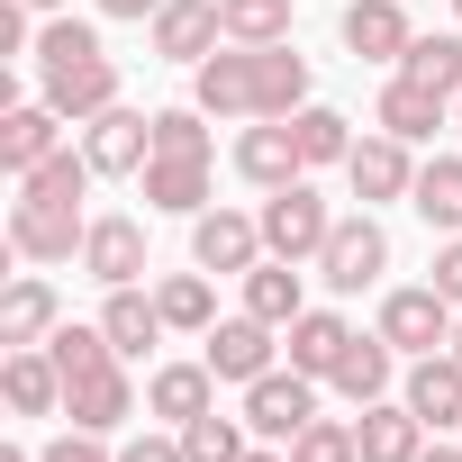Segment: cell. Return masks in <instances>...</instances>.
<instances>
[{
    "instance_id": "1",
    "label": "cell",
    "mask_w": 462,
    "mask_h": 462,
    "mask_svg": "<svg viewBox=\"0 0 462 462\" xmlns=\"http://www.w3.org/2000/svg\"><path fill=\"white\" fill-rule=\"evenodd\" d=\"M28 55H37V100L55 118L91 127L100 109H118V64H109V46H100L91 19H46Z\"/></svg>"
},
{
    "instance_id": "2",
    "label": "cell",
    "mask_w": 462,
    "mask_h": 462,
    "mask_svg": "<svg viewBox=\"0 0 462 462\" xmlns=\"http://www.w3.org/2000/svg\"><path fill=\"white\" fill-rule=\"evenodd\" d=\"M82 236H91L82 199H55V190H19L10 199V254L19 263H73Z\"/></svg>"
},
{
    "instance_id": "3",
    "label": "cell",
    "mask_w": 462,
    "mask_h": 462,
    "mask_svg": "<svg viewBox=\"0 0 462 462\" xmlns=\"http://www.w3.org/2000/svg\"><path fill=\"white\" fill-rule=\"evenodd\" d=\"M263 254H282V263H318L327 254V236H336V208L309 190V172L300 181H282V190H263Z\"/></svg>"
},
{
    "instance_id": "4",
    "label": "cell",
    "mask_w": 462,
    "mask_h": 462,
    "mask_svg": "<svg viewBox=\"0 0 462 462\" xmlns=\"http://www.w3.org/2000/svg\"><path fill=\"white\" fill-rule=\"evenodd\" d=\"M453 318H462V309H453V300H444L435 282L381 291V336H390V345H399L408 363H417V354H444V345H453Z\"/></svg>"
},
{
    "instance_id": "5",
    "label": "cell",
    "mask_w": 462,
    "mask_h": 462,
    "mask_svg": "<svg viewBox=\"0 0 462 462\" xmlns=\"http://www.w3.org/2000/svg\"><path fill=\"white\" fill-rule=\"evenodd\" d=\"M390 273V236H381V217L363 208V217H336V236H327V254H318V282L336 291V300H354V291H372Z\"/></svg>"
},
{
    "instance_id": "6",
    "label": "cell",
    "mask_w": 462,
    "mask_h": 462,
    "mask_svg": "<svg viewBox=\"0 0 462 462\" xmlns=\"http://www.w3.org/2000/svg\"><path fill=\"white\" fill-rule=\"evenodd\" d=\"M273 354H282V327H263V318H245V309H236V318H217V327L199 336V363H208L217 381H236V390L263 381Z\"/></svg>"
},
{
    "instance_id": "7",
    "label": "cell",
    "mask_w": 462,
    "mask_h": 462,
    "mask_svg": "<svg viewBox=\"0 0 462 462\" xmlns=\"http://www.w3.org/2000/svg\"><path fill=\"white\" fill-rule=\"evenodd\" d=\"M190 263L245 282V273L263 263V217H245V208H199V217H190Z\"/></svg>"
},
{
    "instance_id": "8",
    "label": "cell",
    "mask_w": 462,
    "mask_h": 462,
    "mask_svg": "<svg viewBox=\"0 0 462 462\" xmlns=\"http://www.w3.org/2000/svg\"><path fill=\"white\" fill-rule=\"evenodd\" d=\"M309 417H318V381H309V372H282V363H273L263 381H245V426H254L263 444H291Z\"/></svg>"
},
{
    "instance_id": "9",
    "label": "cell",
    "mask_w": 462,
    "mask_h": 462,
    "mask_svg": "<svg viewBox=\"0 0 462 462\" xmlns=\"http://www.w3.org/2000/svg\"><path fill=\"white\" fill-rule=\"evenodd\" d=\"M82 154H91L100 181H127V172L154 163V118H136V109H100V118L82 127Z\"/></svg>"
},
{
    "instance_id": "10",
    "label": "cell",
    "mask_w": 462,
    "mask_h": 462,
    "mask_svg": "<svg viewBox=\"0 0 462 462\" xmlns=\"http://www.w3.org/2000/svg\"><path fill=\"white\" fill-rule=\"evenodd\" d=\"M345 181H354V199L363 208H381V199H408L417 190V154L381 127V136H354V154H345Z\"/></svg>"
},
{
    "instance_id": "11",
    "label": "cell",
    "mask_w": 462,
    "mask_h": 462,
    "mask_svg": "<svg viewBox=\"0 0 462 462\" xmlns=\"http://www.w3.org/2000/svg\"><path fill=\"white\" fill-rule=\"evenodd\" d=\"M64 417L91 426V435H118V426L136 417V381H127V363H91V372H73V381H64Z\"/></svg>"
},
{
    "instance_id": "12",
    "label": "cell",
    "mask_w": 462,
    "mask_h": 462,
    "mask_svg": "<svg viewBox=\"0 0 462 462\" xmlns=\"http://www.w3.org/2000/svg\"><path fill=\"white\" fill-rule=\"evenodd\" d=\"M145 28H154V55H163V64H208V55L226 46L217 0H163V10H154Z\"/></svg>"
},
{
    "instance_id": "13",
    "label": "cell",
    "mask_w": 462,
    "mask_h": 462,
    "mask_svg": "<svg viewBox=\"0 0 462 462\" xmlns=\"http://www.w3.org/2000/svg\"><path fill=\"white\" fill-rule=\"evenodd\" d=\"M345 55H363V64H399L408 46H417V28H408V0H345Z\"/></svg>"
},
{
    "instance_id": "14",
    "label": "cell",
    "mask_w": 462,
    "mask_h": 462,
    "mask_svg": "<svg viewBox=\"0 0 462 462\" xmlns=\"http://www.w3.org/2000/svg\"><path fill=\"white\" fill-rule=\"evenodd\" d=\"M399 399L426 417V435L462 426V354H453V345H444V354H417V363H408V381H399Z\"/></svg>"
},
{
    "instance_id": "15",
    "label": "cell",
    "mask_w": 462,
    "mask_h": 462,
    "mask_svg": "<svg viewBox=\"0 0 462 462\" xmlns=\"http://www.w3.org/2000/svg\"><path fill=\"white\" fill-rule=\"evenodd\" d=\"M82 273H91L100 291L145 282V226H136V217H91V236H82Z\"/></svg>"
},
{
    "instance_id": "16",
    "label": "cell",
    "mask_w": 462,
    "mask_h": 462,
    "mask_svg": "<svg viewBox=\"0 0 462 462\" xmlns=\"http://www.w3.org/2000/svg\"><path fill=\"white\" fill-rule=\"evenodd\" d=\"M354 444H363V462H417L435 435H426V417H417L408 399H372V408L354 417Z\"/></svg>"
},
{
    "instance_id": "17",
    "label": "cell",
    "mask_w": 462,
    "mask_h": 462,
    "mask_svg": "<svg viewBox=\"0 0 462 462\" xmlns=\"http://www.w3.org/2000/svg\"><path fill=\"white\" fill-rule=\"evenodd\" d=\"M236 172H245L254 190H282V181H300L309 163H300V136H291V118H254V127L236 136Z\"/></svg>"
},
{
    "instance_id": "18",
    "label": "cell",
    "mask_w": 462,
    "mask_h": 462,
    "mask_svg": "<svg viewBox=\"0 0 462 462\" xmlns=\"http://www.w3.org/2000/svg\"><path fill=\"white\" fill-rule=\"evenodd\" d=\"M372 118H381V127H390L399 145H426V136H435V127L453 118V100H444V91H426V82H408V73H390V82H381V109H372Z\"/></svg>"
},
{
    "instance_id": "19",
    "label": "cell",
    "mask_w": 462,
    "mask_h": 462,
    "mask_svg": "<svg viewBox=\"0 0 462 462\" xmlns=\"http://www.w3.org/2000/svg\"><path fill=\"white\" fill-rule=\"evenodd\" d=\"M145 408H154L163 426H190V417H208V408H217V372H208V363H154Z\"/></svg>"
},
{
    "instance_id": "20",
    "label": "cell",
    "mask_w": 462,
    "mask_h": 462,
    "mask_svg": "<svg viewBox=\"0 0 462 462\" xmlns=\"http://www.w3.org/2000/svg\"><path fill=\"white\" fill-rule=\"evenodd\" d=\"M55 327H64V300H55V282L19 273L10 291H0V345H46Z\"/></svg>"
},
{
    "instance_id": "21",
    "label": "cell",
    "mask_w": 462,
    "mask_h": 462,
    "mask_svg": "<svg viewBox=\"0 0 462 462\" xmlns=\"http://www.w3.org/2000/svg\"><path fill=\"white\" fill-rule=\"evenodd\" d=\"M0 390H10L19 417H55V408H64V372H55L46 345H10V363H0Z\"/></svg>"
},
{
    "instance_id": "22",
    "label": "cell",
    "mask_w": 462,
    "mask_h": 462,
    "mask_svg": "<svg viewBox=\"0 0 462 462\" xmlns=\"http://www.w3.org/2000/svg\"><path fill=\"white\" fill-rule=\"evenodd\" d=\"M282 345H291V372H309V381H327V372L345 363V345H354V327H345L336 309H300V318L282 327Z\"/></svg>"
},
{
    "instance_id": "23",
    "label": "cell",
    "mask_w": 462,
    "mask_h": 462,
    "mask_svg": "<svg viewBox=\"0 0 462 462\" xmlns=\"http://www.w3.org/2000/svg\"><path fill=\"white\" fill-rule=\"evenodd\" d=\"M327 381H336L354 408H372V399H390V381H399V345L372 327V336H354V345H345V363H336Z\"/></svg>"
},
{
    "instance_id": "24",
    "label": "cell",
    "mask_w": 462,
    "mask_h": 462,
    "mask_svg": "<svg viewBox=\"0 0 462 462\" xmlns=\"http://www.w3.org/2000/svg\"><path fill=\"white\" fill-rule=\"evenodd\" d=\"M100 336H109L127 363H145V354L163 345V300H145L136 282H127V291H109V309H100Z\"/></svg>"
},
{
    "instance_id": "25",
    "label": "cell",
    "mask_w": 462,
    "mask_h": 462,
    "mask_svg": "<svg viewBox=\"0 0 462 462\" xmlns=\"http://www.w3.org/2000/svg\"><path fill=\"white\" fill-rule=\"evenodd\" d=\"M408 208L435 226V236H462V154H426V163H417Z\"/></svg>"
},
{
    "instance_id": "26",
    "label": "cell",
    "mask_w": 462,
    "mask_h": 462,
    "mask_svg": "<svg viewBox=\"0 0 462 462\" xmlns=\"http://www.w3.org/2000/svg\"><path fill=\"white\" fill-rule=\"evenodd\" d=\"M145 208H163V217H199L208 208V163H181V154H154L145 172Z\"/></svg>"
},
{
    "instance_id": "27",
    "label": "cell",
    "mask_w": 462,
    "mask_h": 462,
    "mask_svg": "<svg viewBox=\"0 0 462 462\" xmlns=\"http://www.w3.org/2000/svg\"><path fill=\"white\" fill-rule=\"evenodd\" d=\"M55 127H64V118H55L46 100H19L10 118H0V163H10V172H37V163H46V154L64 145Z\"/></svg>"
},
{
    "instance_id": "28",
    "label": "cell",
    "mask_w": 462,
    "mask_h": 462,
    "mask_svg": "<svg viewBox=\"0 0 462 462\" xmlns=\"http://www.w3.org/2000/svg\"><path fill=\"white\" fill-rule=\"evenodd\" d=\"M300 309H309V291H300V263L263 254V263L245 273V318H263V327H291Z\"/></svg>"
},
{
    "instance_id": "29",
    "label": "cell",
    "mask_w": 462,
    "mask_h": 462,
    "mask_svg": "<svg viewBox=\"0 0 462 462\" xmlns=\"http://www.w3.org/2000/svg\"><path fill=\"white\" fill-rule=\"evenodd\" d=\"M291 136H300V163H309V172H318V163H345V154H354V118H345V109H318V100H309V109L291 118Z\"/></svg>"
},
{
    "instance_id": "30",
    "label": "cell",
    "mask_w": 462,
    "mask_h": 462,
    "mask_svg": "<svg viewBox=\"0 0 462 462\" xmlns=\"http://www.w3.org/2000/svg\"><path fill=\"white\" fill-rule=\"evenodd\" d=\"M226 46H282L291 37V0H217Z\"/></svg>"
},
{
    "instance_id": "31",
    "label": "cell",
    "mask_w": 462,
    "mask_h": 462,
    "mask_svg": "<svg viewBox=\"0 0 462 462\" xmlns=\"http://www.w3.org/2000/svg\"><path fill=\"white\" fill-rule=\"evenodd\" d=\"M154 300H163V327H181V336H208V327H217V291H208V273H172Z\"/></svg>"
},
{
    "instance_id": "32",
    "label": "cell",
    "mask_w": 462,
    "mask_h": 462,
    "mask_svg": "<svg viewBox=\"0 0 462 462\" xmlns=\"http://www.w3.org/2000/svg\"><path fill=\"white\" fill-rule=\"evenodd\" d=\"M399 73L426 82V91H444V100H462V37H417L399 55Z\"/></svg>"
},
{
    "instance_id": "33",
    "label": "cell",
    "mask_w": 462,
    "mask_h": 462,
    "mask_svg": "<svg viewBox=\"0 0 462 462\" xmlns=\"http://www.w3.org/2000/svg\"><path fill=\"white\" fill-rule=\"evenodd\" d=\"M245 435H254L245 417H217V408H208V417L181 426V453H190V462H245V453H254Z\"/></svg>"
},
{
    "instance_id": "34",
    "label": "cell",
    "mask_w": 462,
    "mask_h": 462,
    "mask_svg": "<svg viewBox=\"0 0 462 462\" xmlns=\"http://www.w3.org/2000/svg\"><path fill=\"white\" fill-rule=\"evenodd\" d=\"M154 154L208 163V154H217V136H208V109H154Z\"/></svg>"
},
{
    "instance_id": "35",
    "label": "cell",
    "mask_w": 462,
    "mask_h": 462,
    "mask_svg": "<svg viewBox=\"0 0 462 462\" xmlns=\"http://www.w3.org/2000/svg\"><path fill=\"white\" fill-rule=\"evenodd\" d=\"M291 462H363V444H354V417H309V426L291 435Z\"/></svg>"
},
{
    "instance_id": "36",
    "label": "cell",
    "mask_w": 462,
    "mask_h": 462,
    "mask_svg": "<svg viewBox=\"0 0 462 462\" xmlns=\"http://www.w3.org/2000/svg\"><path fill=\"white\" fill-rule=\"evenodd\" d=\"M37 462H118V453H109V444H100L91 426H73V435H55V444H46Z\"/></svg>"
},
{
    "instance_id": "37",
    "label": "cell",
    "mask_w": 462,
    "mask_h": 462,
    "mask_svg": "<svg viewBox=\"0 0 462 462\" xmlns=\"http://www.w3.org/2000/svg\"><path fill=\"white\" fill-rule=\"evenodd\" d=\"M118 462H190V453H181V426H172V435H136V444H118Z\"/></svg>"
},
{
    "instance_id": "38",
    "label": "cell",
    "mask_w": 462,
    "mask_h": 462,
    "mask_svg": "<svg viewBox=\"0 0 462 462\" xmlns=\"http://www.w3.org/2000/svg\"><path fill=\"white\" fill-rule=\"evenodd\" d=\"M435 291L462 309V236H444V245H435Z\"/></svg>"
},
{
    "instance_id": "39",
    "label": "cell",
    "mask_w": 462,
    "mask_h": 462,
    "mask_svg": "<svg viewBox=\"0 0 462 462\" xmlns=\"http://www.w3.org/2000/svg\"><path fill=\"white\" fill-rule=\"evenodd\" d=\"M91 10H100V19H154L163 0H91Z\"/></svg>"
},
{
    "instance_id": "40",
    "label": "cell",
    "mask_w": 462,
    "mask_h": 462,
    "mask_svg": "<svg viewBox=\"0 0 462 462\" xmlns=\"http://www.w3.org/2000/svg\"><path fill=\"white\" fill-rule=\"evenodd\" d=\"M245 462H291V444H254V453H245Z\"/></svg>"
},
{
    "instance_id": "41",
    "label": "cell",
    "mask_w": 462,
    "mask_h": 462,
    "mask_svg": "<svg viewBox=\"0 0 462 462\" xmlns=\"http://www.w3.org/2000/svg\"><path fill=\"white\" fill-rule=\"evenodd\" d=\"M417 462H462V453H453V444H426V453H417Z\"/></svg>"
},
{
    "instance_id": "42",
    "label": "cell",
    "mask_w": 462,
    "mask_h": 462,
    "mask_svg": "<svg viewBox=\"0 0 462 462\" xmlns=\"http://www.w3.org/2000/svg\"><path fill=\"white\" fill-rule=\"evenodd\" d=\"M0 462H37V453H28V444H0Z\"/></svg>"
},
{
    "instance_id": "43",
    "label": "cell",
    "mask_w": 462,
    "mask_h": 462,
    "mask_svg": "<svg viewBox=\"0 0 462 462\" xmlns=\"http://www.w3.org/2000/svg\"><path fill=\"white\" fill-rule=\"evenodd\" d=\"M28 10H46V19H55V10H64V0H28Z\"/></svg>"
},
{
    "instance_id": "44",
    "label": "cell",
    "mask_w": 462,
    "mask_h": 462,
    "mask_svg": "<svg viewBox=\"0 0 462 462\" xmlns=\"http://www.w3.org/2000/svg\"><path fill=\"white\" fill-rule=\"evenodd\" d=\"M453 354H462V318H453Z\"/></svg>"
},
{
    "instance_id": "45",
    "label": "cell",
    "mask_w": 462,
    "mask_h": 462,
    "mask_svg": "<svg viewBox=\"0 0 462 462\" xmlns=\"http://www.w3.org/2000/svg\"><path fill=\"white\" fill-rule=\"evenodd\" d=\"M453 127H462V100H453Z\"/></svg>"
},
{
    "instance_id": "46",
    "label": "cell",
    "mask_w": 462,
    "mask_h": 462,
    "mask_svg": "<svg viewBox=\"0 0 462 462\" xmlns=\"http://www.w3.org/2000/svg\"><path fill=\"white\" fill-rule=\"evenodd\" d=\"M453 19H462V0H453Z\"/></svg>"
}]
</instances>
